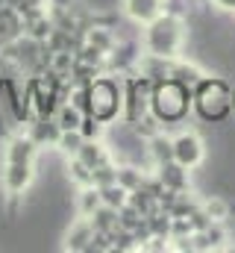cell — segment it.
<instances>
[{
  "instance_id": "obj_21",
  "label": "cell",
  "mask_w": 235,
  "mask_h": 253,
  "mask_svg": "<svg viewBox=\"0 0 235 253\" xmlns=\"http://www.w3.org/2000/svg\"><path fill=\"white\" fill-rule=\"evenodd\" d=\"M82 141H85V138H82L79 129H62V135H59V141H56V150L65 156V159H71V156L79 153Z\"/></svg>"
},
{
  "instance_id": "obj_6",
  "label": "cell",
  "mask_w": 235,
  "mask_h": 253,
  "mask_svg": "<svg viewBox=\"0 0 235 253\" xmlns=\"http://www.w3.org/2000/svg\"><path fill=\"white\" fill-rule=\"evenodd\" d=\"M36 180V162H3V189L6 194H21Z\"/></svg>"
},
{
  "instance_id": "obj_8",
  "label": "cell",
  "mask_w": 235,
  "mask_h": 253,
  "mask_svg": "<svg viewBox=\"0 0 235 253\" xmlns=\"http://www.w3.org/2000/svg\"><path fill=\"white\" fill-rule=\"evenodd\" d=\"M156 180L162 183V189L168 191H191V171L185 168V165H179V162H162V165H156Z\"/></svg>"
},
{
  "instance_id": "obj_26",
  "label": "cell",
  "mask_w": 235,
  "mask_h": 253,
  "mask_svg": "<svg viewBox=\"0 0 235 253\" xmlns=\"http://www.w3.org/2000/svg\"><path fill=\"white\" fill-rule=\"evenodd\" d=\"M233 109H235V85H233Z\"/></svg>"
},
{
  "instance_id": "obj_4",
  "label": "cell",
  "mask_w": 235,
  "mask_h": 253,
  "mask_svg": "<svg viewBox=\"0 0 235 253\" xmlns=\"http://www.w3.org/2000/svg\"><path fill=\"white\" fill-rule=\"evenodd\" d=\"M123 112V77L120 74H100L94 83H88V115L100 118L103 124H112Z\"/></svg>"
},
{
  "instance_id": "obj_22",
  "label": "cell",
  "mask_w": 235,
  "mask_h": 253,
  "mask_svg": "<svg viewBox=\"0 0 235 253\" xmlns=\"http://www.w3.org/2000/svg\"><path fill=\"white\" fill-rule=\"evenodd\" d=\"M100 200H103L106 206H112V209H120V206L129 203V191L123 189L120 183H112V186H103V189H100Z\"/></svg>"
},
{
  "instance_id": "obj_25",
  "label": "cell",
  "mask_w": 235,
  "mask_h": 253,
  "mask_svg": "<svg viewBox=\"0 0 235 253\" xmlns=\"http://www.w3.org/2000/svg\"><path fill=\"white\" fill-rule=\"evenodd\" d=\"M209 3H215V6L224 9V12H235V0H209Z\"/></svg>"
},
{
  "instance_id": "obj_13",
  "label": "cell",
  "mask_w": 235,
  "mask_h": 253,
  "mask_svg": "<svg viewBox=\"0 0 235 253\" xmlns=\"http://www.w3.org/2000/svg\"><path fill=\"white\" fill-rule=\"evenodd\" d=\"M147 153H150V162L153 165L171 162L174 159V135H168L165 129H159L156 135L147 138Z\"/></svg>"
},
{
  "instance_id": "obj_10",
  "label": "cell",
  "mask_w": 235,
  "mask_h": 253,
  "mask_svg": "<svg viewBox=\"0 0 235 253\" xmlns=\"http://www.w3.org/2000/svg\"><path fill=\"white\" fill-rule=\"evenodd\" d=\"M82 42H88V44H94L97 50H103L106 56L115 50V44L120 42V36L115 33V27H109V24H100V21H94V24H85L82 27Z\"/></svg>"
},
{
  "instance_id": "obj_19",
  "label": "cell",
  "mask_w": 235,
  "mask_h": 253,
  "mask_svg": "<svg viewBox=\"0 0 235 253\" xmlns=\"http://www.w3.org/2000/svg\"><path fill=\"white\" fill-rule=\"evenodd\" d=\"M65 168H68V180L74 183V186H91V168L79 159V156H71V159H65Z\"/></svg>"
},
{
  "instance_id": "obj_24",
  "label": "cell",
  "mask_w": 235,
  "mask_h": 253,
  "mask_svg": "<svg viewBox=\"0 0 235 253\" xmlns=\"http://www.w3.org/2000/svg\"><path fill=\"white\" fill-rule=\"evenodd\" d=\"M106 129H109V124H103V121H100V118H94V115H85V118H82V124H79L82 138H103V135H106Z\"/></svg>"
},
{
  "instance_id": "obj_20",
  "label": "cell",
  "mask_w": 235,
  "mask_h": 253,
  "mask_svg": "<svg viewBox=\"0 0 235 253\" xmlns=\"http://www.w3.org/2000/svg\"><path fill=\"white\" fill-rule=\"evenodd\" d=\"M100 203H103V200H100V189H97V186H82L79 194H77V212H79L82 218H88Z\"/></svg>"
},
{
  "instance_id": "obj_2",
  "label": "cell",
  "mask_w": 235,
  "mask_h": 253,
  "mask_svg": "<svg viewBox=\"0 0 235 253\" xmlns=\"http://www.w3.org/2000/svg\"><path fill=\"white\" fill-rule=\"evenodd\" d=\"M194 112L200 121L206 124H227L235 115L233 109V85L224 77H212L206 74L197 85H194Z\"/></svg>"
},
{
  "instance_id": "obj_5",
  "label": "cell",
  "mask_w": 235,
  "mask_h": 253,
  "mask_svg": "<svg viewBox=\"0 0 235 253\" xmlns=\"http://www.w3.org/2000/svg\"><path fill=\"white\" fill-rule=\"evenodd\" d=\"M174 162L185 165L188 171H194L206 162V141L194 129H182L174 135Z\"/></svg>"
},
{
  "instance_id": "obj_1",
  "label": "cell",
  "mask_w": 235,
  "mask_h": 253,
  "mask_svg": "<svg viewBox=\"0 0 235 253\" xmlns=\"http://www.w3.org/2000/svg\"><path fill=\"white\" fill-rule=\"evenodd\" d=\"M188 30L191 24L174 18V15H159L153 18L150 24H144V33H141V47L147 53H156V56H168V59H179L188 47Z\"/></svg>"
},
{
  "instance_id": "obj_7",
  "label": "cell",
  "mask_w": 235,
  "mask_h": 253,
  "mask_svg": "<svg viewBox=\"0 0 235 253\" xmlns=\"http://www.w3.org/2000/svg\"><path fill=\"white\" fill-rule=\"evenodd\" d=\"M39 144L30 138L27 129H18L6 138V147H3V162H36L39 156Z\"/></svg>"
},
{
  "instance_id": "obj_12",
  "label": "cell",
  "mask_w": 235,
  "mask_h": 253,
  "mask_svg": "<svg viewBox=\"0 0 235 253\" xmlns=\"http://www.w3.org/2000/svg\"><path fill=\"white\" fill-rule=\"evenodd\" d=\"M123 15L132 24L144 27V24H150L153 18L162 15V0H123Z\"/></svg>"
},
{
  "instance_id": "obj_23",
  "label": "cell",
  "mask_w": 235,
  "mask_h": 253,
  "mask_svg": "<svg viewBox=\"0 0 235 253\" xmlns=\"http://www.w3.org/2000/svg\"><path fill=\"white\" fill-rule=\"evenodd\" d=\"M118 183V162H106V165H97L91 171V186L103 189V186H112Z\"/></svg>"
},
{
  "instance_id": "obj_18",
  "label": "cell",
  "mask_w": 235,
  "mask_h": 253,
  "mask_svg": "<svg viewBox=\"0 0 235 253\" xmlns=\"http://www.w3.org/2000/svg\"><path fill=\"white\" fill-rule=\"evenodd\" d=\"M200 209H203L212 221H230V218H233V200H227V197H221V194H209V197L200 203Z\"/></svg>"
},
{
  "instance_id": "obj_16",
  "label": "cell",
  "mask_w": 235,
  "mask_h": 253,
  "mask_svg": "<svg viewBox=\"0 0 235 253\" xmlns=\"http://www.w3.org/2000/svg\"><path fill=\"white\" fill-rule=\"evenodd\" d=\"M144 177H147V171L141 165H135V162H118V183L126 191L141 189L144 186Z\"/></svg>"
},
{
  "instance_id": "obj_9",
  "label": "cell",
  "mask_w": 235,
  "mask_h": 253,
  "mask_svg": "<svg viewBox=\"0 0 235 253\" xmlns=\"http://www.w3.org/2000/svg\"><path fill=\"white\" fill-rule=\"evenodd\" d=\"M91 236H94V227H91V221L88 218H77V221H71V227L65 230V236H62V248L71 253H85L88 251V245H91Z\"/></svg>"
},
{
  "instance_id": "obj_17",
  "label": "cell",
  "mask_w": 235,
  "mask_h": 253,
  "mask_svg": "<svg viewBox=\"0 0 235 253\" xmlns=\"http://www.w3.org/2000/svg\"><path fill=\"white\" fill-rule=\"evenodd\" d=\"M53 118H56L59 129H79L85 112H82L79 106H74L71 100H62V103L56 106V112H53Z\"/></svg>"
},
{
  "instance_id": "obj_15",
  "label": "cell",
  "mask_w": 235,
  "mask_h": 253,
  "mask_svg": "<svg viewBox=\"0 0 235 253\" xmlns=\"http://www.w3.org/2000/svg\"><path fill=\"white\" fill-rule=\"evenodd\" d=\"M129 203H132V206H135L144 218H150L153 212H159V209H162V203H159V191L147 189V186L129 191Z\"/></svg>"
},
{
  "instance_id": "obj_11",
  "label": "cell",
  "mask_w": 235,
  "mask_h": 253,
  "mask_svg": "<svg viewBox=\"0 0 235 253\" xmlns=\"http://www.w3.org/2000/svg\"><path fill=\"white\" fill-rule=\"evenodd\" d=\"M27 132H30V138L39 147H56L59 135H62L56 118H30L27 121Z\"/></svg>"
},
{
  "instance_id": "obj_3",
  "label": "cell",
  "mask_w": 235,
  "mask_h": 253,
  "mask_svg": "<svg viewBox=\"0 0 235 253\" xmlns=\"http://www.w3.org/2000/svg\"><path fill=\"white\" fill-rule=\"evenodd\" d=\"M150 112L165 126H176L194 112V94L176 80H159L150 91Z\"/></svg>"
},
{
  "instance_id": "obj_14",
  "label": "cell",
  "mask_w": 235,
  "mask_h": 253,
  "mask_svg": "<svg viewBox=\"0 0 235 253\" xmlns=\"http://www.w3.org/2000/svg\"><path fill=\"white\" fill-rule=\"evenodd\" d=\"M88 221H91L94 233H106V236H112V233L120 230V227H118V209L106 206V203H100V206L88 215Z\"/></svg>"
}]
</instances>
